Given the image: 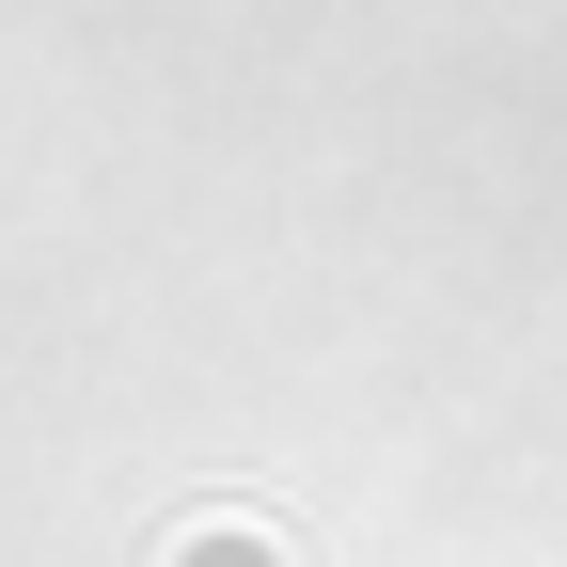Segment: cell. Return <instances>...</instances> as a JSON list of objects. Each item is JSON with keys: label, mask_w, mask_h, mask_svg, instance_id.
I'll list each match as a JSON object with an SVG mask.
<instances>
[{"label": "cell", "mask_w": 567, "mask_h": 567, "mask_svg": "<svg viewBox=\"0 0 567 567\" xmlns=\"http://www.w3.org/2000/svg\"><path fill=\"white\" fill-rule=\"evenodd\" d=\"M174 567H205V536H189V551H174ZM221 567H268V551H252V536H221Z\"/></svg>", "instance_id": "6da1fadb"}]
</instances>
